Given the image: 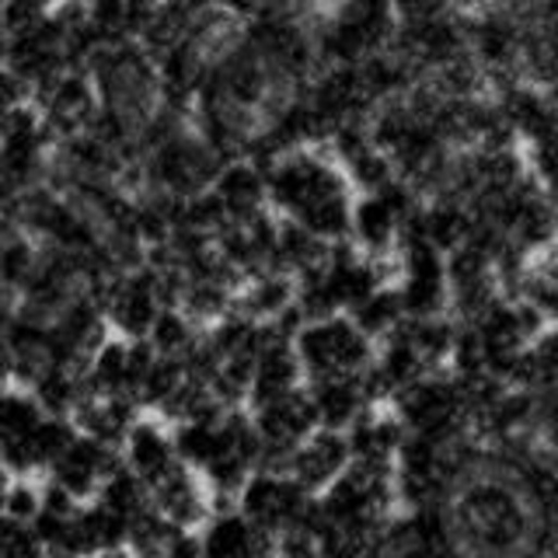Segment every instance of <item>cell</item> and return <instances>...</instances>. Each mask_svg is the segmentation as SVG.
<instances>
[{
  "instance_id": "6da1fadb",
  "label": "cell",
  "mask_w": 558,
  "mask_h": 558,
  "mask_svg": "<svg viewBox=\"0 0 558 558\" xmlns=\"http://www.w3.org/2000/svg\"><path fill=\"white\" fill-rule=\"evenodd\" d=\"M296 356H301L304 377L307 380H325V377H356L377 360L374 339L349 318V314H336V318L311 322L301 336L293 339Z\"/></svg>"
},
{
  "instance_id": "7a4b0ae2",
  "label": "cell",
  "mask_w": 558,
  "mask_h": 558,
  "mask_svg": "<svg viewBox=\"0 0 558 558\" xmlns=\"http://www.w3.org/2000/svg\"><path fill=\"white\" fill-rule=\"evenodd\" d=\"M353 468V447L342 429H314L307 440L293 450L290 478L301 482L307 493L322 496L331 482H339Z\"/></svg>"
},
{
  "instance_id": "3957f363",
  "label": "cell",
  "mask_w": 558,
  "mask_h": 558,
  "mask_svg": "<svg viewBox=\"0 0 558 558\" xmlns=\"http://www.w3.org/2000/svg\"><path fill=\"white\" fill-rule=\"evenodd\" d=\"M150 499L171 523L179 527H196L203 531L206 520L214 517V499H209V485L199 471H192L185 464H179L165 475L157 485H150Z\"/></svg>"
},
{
  "instance_id": "277c9868",
  "label": "cell",
  "mask_w": 558,
  "mask_h": 558,
  "mask_svg": "<svg viewBox=\"0 0 558 558\" xmlns=\"http://www.w3.org/2000/svg\"><path fill=\"white\" fill-rule=\"evenodd\" d=\"M203 558H276V534L255 527L241 510L214 513L203 527Z\"/></svg>"
},
{
  "instance_id": "5b68a950",
  "label": "cell",
  "mask_w": 558,
  "mask_h": 558,
  "mask_svg": "<svg viewBox=\"0 0 558 558\" xmlns=\"http://www.w3.org/2000/svg\"><path fill=\"white\" fill-rule=\"evenodd\" d=\"M122 458L147 485H157L182 464L179 450H174V433L165 426L161 415H140V423L122 444Z\"/></svg>"
},
{
  "instance_id": "8992f818",
  "label": "cell",
  "mask_w": 558,
  "mask_h": 558,
  "mask_svg": "<svg viewBox=\"0 0 558 558\" xmlns=\"http://www.w3.org/2000/svg\"><path fill=\"white\" fill-rule=\"evenodd\" d=\"M353 244L371 258H391L398 255L401 241V217L384 203L377 192H363L353 203Z\"/></svg>"
},
{
  "instance_id": "52a82bcc",
  "label": "cell",
  "mask_w": 558,
  "mask_h": 558,
  "mask_svg": "<svg viewBox=\"0 0 558 558\" xmlns=\"http://www.w3.org/2000/svg\"><path fill=\"white\" fill-rule=\"evenodd\" d=\"M214 192L223 199L231 220H248L258 214V209L269 206V171L241 157V161H231L220 168Z\"/></svg>"
},
{
  "instance_id": "ba28073f",
  "label": "cell",
  "mask_w": 558,
  "mask_h": 558,
  "mask_svg": "<svg viewBox=\"0 0 558 558\" xmlns=\"http://www.w3.org/2000/svg\"><path fill=\"white\" fill-rule=\"evenodd\" d=\"M307 391L318 409V423L325 429H349L363 412H371V398L363 391V380L356 377H325V380H307Z\"/></svg>"
},
{
  "instance_id": "9c48e42d",
  "label": "cell",
  "mask_w": 558,
  "mask_h": 558,
  "mask_svg": "<svg viewBox=\"0 0 558 558\" xmlns=\"http://www.w3.org/2000/svg\"><path fill=\"white\" fill-rule=\"evenodd\" d=\"M296 304V279L290 272H258L252 279H244L238 293V311L248 314L255 322H276L287 307Z\"/></svg>"
},
{
  "instance_id": "30bf717a",
  "label": "cell",
  "mask_w": 558,
  "mask_h": 558,
  "mask_svg": "<svg viewBox=\"0 0 558 558\" xmlns=\"http://www.w3.org/2000/svg\"><path fill=\"white\" fill-rule=\"evenodd\" d=\"M227 415V412H223ZM223 415L217 418H185V423H174V450H179V461L192 471H203L220 458L223 450Z\"/></svg>"
},
{
  "instance_id": "8fae6325",
  "label": "cell",
  "mask_w": 558,
  "mask_h": 558,
  "mask_svg": "<svg viewBox=\"0 0 558 558\" xmlns=\"http://www.w3.org/2000/svg\"><path fill=\"white\" fill-rule=\"evenodd\" d=\"M349 318H353L374 342L391 339L395 331L409 322L405 304H401V293H398V283L395 287L388 283V287H380L377 293H371L363 304H356L353 311H349Z\"/></svg>"
},
{
  "instance_id": "7c38bea8",
  "label": "cell",
  "mask_w": 558,
  "mask_h": 558,
  "mask_svg": "<svg viewBox=\"0 0 558 558\" xmlns=\"http://www.w3.org/2000/svg\"><path fill=\"white\" fill-rule=\"evenodd\" d=\"M46 409L39 405L28 388H17L11 384L8 395H4V405H0V444L8 440H28V436L43 426Z\"/></svg>"
},
{
  "instance_id": "4fadbf2b",
  "label": "cell",
  "mask_w": 558,
  "mask_h": 558,
  "mask_svg": "<svg viewBox=\"0 0 558 558\" xmlns=\"http://www.w3.org/2000/svg\"><path fill=\"white\" fill-rule=\"evenodd\" d=\"M147 339L154 342V349L161 356H185L203 336H199V325L192 322L182 307H165L161 314H157V322H154Z\"/></svg>"
},
{
  "instance_id": "5bb4252c",
  "label": "cell",
  "mask_w": 558,
  "mask_h": 558,
  "mask_svg": "<svg viewBox=\"0 0 558 558\" xmlns=\"http://www.w3.org/2000/svg\"><path fill=\"white\" fill-rule=\"evenodd\" d=\"M39 513H43V482L39 478H8L4 520L32 523Z\"/></svg>"
},
{
  "instance_id": "9a60e30c",
  "label": "cell",
  "mask_w": 558,
  "mask_h": 558,
  "mask_svg": "<svg viewBox=\"0 0 558 558\" xmlns=\"http://www.w3.org/2000/svg\"><path fill=\"white\" fill-rule=\"evenodd\" d=\"M531 356L537 366V391L558 388V325H548L531 342Z\"/></svg>"
},
{
  "instance_id": "2e32d148",
  "label": "cell",
  "mask_w": 558,
  "mask_h": 558,
  "mask_svg": "<svg viewBox=\"0 0 558 558\" xmlns=\"http://www.w3.org/2000/svg\"><path fill=\"white\" fill-rule=\"evenodd\" d=\"M276 558H322V537L311 527H287L276 534Z\"/></svg>"
},
{
  "instance_id": "e0dca14e",
  "label": "cell",
  "mask_w": 558,
  "mask_h": 558,
  "mask_svg": "<svg viewBox=\"0 0 558 558\" xmlns=\"http://www.w3.org/2000/svg\"><path fill=\"white\" fill-rule=\"evenodd\" d=\"M548 272L555 276V283H558V255H551V262H548Z\"/></svg>"
}]
</instances>
